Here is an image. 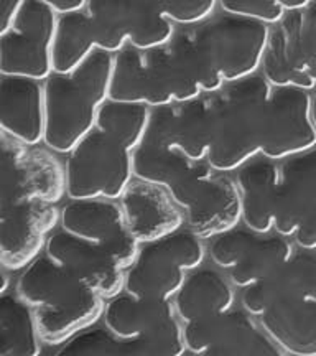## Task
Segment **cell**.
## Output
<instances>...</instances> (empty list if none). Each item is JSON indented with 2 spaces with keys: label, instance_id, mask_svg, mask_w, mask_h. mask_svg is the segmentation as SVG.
<instances>
[{
  "label": "cell",
  "instance_id": "44dd1931",
  "mask_svg": "<svg viewBox=\"0 0 316 356\" xmlns=\"http://www.w3.org/2000/svg\"><path fill=\"white\" fill-rule=\"evenodd\" d=\"M0 129L26 145H40L47 134L43 81L0 76Z\"/></svg>",
  "mask_w": 316,
  "mask_h": 356
},
{
  "label": "cell",
  "instance_id": "e575fe53",
  "mask_svg": "<svg viewBox=\"0 0 316 356\" xmlns=\"http://www.w3.org/2000/svg\"><path fill=\"white\" fill-rule=\"evenodd\" d=\"M274 3H277L278 7H282L285 12L288 10H297V8H303L308 6L311 0H272Z\"/></svg>",
  "mask_w": 316,
  "mask_h": 356
},
{
  "label": "cell",
  "instance_id": "7402d4cb",
  "mask_svg": "<svg viewBox=\"0 0 316 356\" xmlns=\"http://www.w3.org/2000/svg\"><path fill=\"white\" fill-rule=\"evenodd\" d=\"M316 211V147L280 165L278 210L275 233L293 238L311 213Z\"/></svg>",
  "mask_w": 316,
  "mask_h": 356
},
{
  "label": "cell",
  "instance_id": "f546056e",
  "mask_svg": "<svg viewBox=\"0 0 316 356\" xmlns=\"http://www.w3.org/2000/svg\"><path fill=\"white\" fill-rule=\"evenodd\" d=\"M310 252H295L278 274L264 280L272 302L278 297H298L316 302V257Z\"/></svg>",
  "mask_w": 316,
  "mask_h": 356
},
{
  "label": "cell",
  "instance_id": "cb8c5ba5",
  "mask_svg": "<svg viewBox=\"0 0 316 356\" xmlns=\"http://www.w3.org/2000/svg\"><path fill=\"white\" fill-rule=\"evenodd\" d=\"M260 325L283 355L316 356V302L278 297Z\"/></svg>",
  "mask_w": 316,
  "mask_h": 356
},
{
  "label": "cell",
  "instance_id": "7a4b0ae2",
  "mask_svg": "<svg viewBox=\"0 0 316 356\" xmlns=\"http://www.w3.org/2000/svg\"><path fill=\"white\" fill-rule=\"evenodd\" d=\"M175 29L145 0H86L79 10L60 13L53 65L58 73H69L97 50L117 55L127 44L162 47Z\"/></svg>",
  "mask_w": 316,
  "mask_h": 356
},
{
  "label": "cell",
  "instance_id": "277c9868",
  "mask_svg": "<svg viewBox=\"0 0 316 356\" xmlns=\"http://www.w3.org/2000/svg\"><path fill=\"white\" fill-rule=\"evenodd\" d=\"M274 84L262 71L226 83L219 91L204 92L211 121L208 163L233 173L262 154Z\"/></svg>",
  "mask_w": 316,
  "mask_h": 356
},
{
  "label": "cell",
  "instance_id": "5b68a950",
  "mask_svg": "<svg viewBox=\"0 0 316 356\" xmlns=\"http://www.w3.org/2000/svg\"><path fill=\"white\" fill-rule=\"evenodd\" d=\"M115 55L97 50L69 73H53L43 81L47 134L44 145L68 155L96 127L97 115L110 99Z\"/></svg>",
  "mask_w": 316,
  "mask_h": 356
},
{
  "label": "cell",
  "instance_id": "1f68e13d",
  "mask_svg": "<svg viewBox=\"0 0 316 356\" xmlns=\"http://www.w3.org/2000/svg\"><path fill=\"white\" fill-rule=\"evenodd\" d=\"M217 7L231 15L275 25L282 20L285 10L272 0H217Z\"/></svg>",
  "mask_w": 316,
  "mask_h": 356
},
{
  "label": "cell",
  "instance_id": "603a6c76",
  "mask_svg": "<svg viewBox=\"0 0 316 356\" xmlns=\"http://www.w3.org/2000/svg\"><path fill=\"white\" fill-rule=\"evenodd\" d=\"M277 163L262 155L240 167L235 177L242 204V222L246 228L260 234L275 231L280 190Z\"/></svg>",
  "mask_w": 316,
  "mask_h": 356
},
{
  "label": "cell",
  "instance_id": "d6a6232c",
  "mask_svg": "<svg viewBox=\"0 0 316 356\" xmlns=\"http://www.w3.org/2000/svg\"><path fill=\"white\" fill-rule=\"evenodd\" d=\"M25 0H0V33L6 32Z\"/></svg>",
  "mask_w": 316,
  "mask_h": 356
},
{
  "label": "cell",
  "instance_id": "ba28073f",
  "mask_svg": "<svg viewBox=\"0 0 316 356\" xmlns=\"http://www.w3.org/2000/svg\"><path fill=\"white\" fill-rule=\"evenodd\" d=\"M2 188L0 208L43 202L58 204L68 197L66 167L51 149L26 145L7 134H0Z\"/></svg>",
  "mask_w": 316,
  "mask_h": 356
},
{
  "label": "cell",
  "instance_id": "7c38bea8",
  "mask_svg": "<svg viewBox=\"0 0 316 356\" xmlns=\"http://www.w3.org/2000/svg\"><path fill=\"white\" fill-rule=\"evenodd\" d=\"M104 325L124 340L149 341L157 356L188 353L185 325L173 300L139 299L122 292L106 304Z\"/></svg>",
  "mask_w": 316,
  "mask_h": 356
},
{
  "label": "cell",
  "instance_id": "8992f818",
  "mask_svg": "<svg viewBox=\"0 0 316 356\" xmlns=\"http://www.w3.org/2000/svg\"><path fill=\"white\" fill-rule=\"evenodd\" d=\"M69 200H120L135 180L133 150L94 127L66 160Z\"/></svg>",
  "mask_w": 316,
  "mask_h": 356
},
{
  "label": "cell",
  "instance_id": "484cf974",
  "mask_svg": "<svg viewBox=\"0 0 316 356\" xmlns=\"http://www.w3.org/2000/svg\"><path fill=\"white\" fill-rule=\"evenodd\" d=\"M206 162H193L185 154L150 139H144L139 149L133 152L135 178L168 190L197 175Z\"/></svg>",
  "mask_w": 316,
  "mask_h": 356
},
{
  "label": "cell",
  "instance_id": "5bb4252c",
  "mask_svg": "<svg viewBox=\"0 0 316 356\" xmlns=\"http://www.w3.org/2000/svg\"><path fill=\"white\" fill-rule=\"evenodd\" d=\"M61 228L110 252L124 270L131 269L142 244L128 229L117 200H69L61 210Z\"/></svg>",
  "mask_w": 316,
  "mask_h": 356
},
{
  "label": "cell",
  "instance_id": "836d02e7",
  "mask_svg": "<svg viewBox=\"0 0 316 356\" xmlns=\"http://www.w3.org/2000/svg\"><path fill=\"white\" fill-rule=\"evenodd\" d=\"M43 2L51 6L58 13H68L83 8L86 0H43Z\"/></svg>",
  "mask_w": 316,
  "mask_h": 356
},
{
  "label": "cell",
  "instance_id": "30bf717a",
  "mask_svg": "<svg viewBox=\"0 0 316 356\" xmlns=\"http://www.w3.org/2000/svg\"><path fill=\"white\" fill-rule=\"evenodd\" d=\"M58 13L43 0H25L12 25L0 33V74L44 81L55 71Z\"/></svg>",
  "mask_w": 316,
  "mask_h": 356
},
{
  "label": "cell",
  "instance_id": "d6986e66",
  "mask_svg": "<svg viewBox=\"0 0 316 356\" xmlns=\"http://www.w3.org/2000/svg\"><path fill=\"white\" fill-rule=\"evenodd\" d=\"M145 139L178 150L193 162H206L211 150V121L206 95L153 108Z\"/></svg>",
  "mask_w": 316,
  "mask_h": 356
},
{
  "label": "cell",
  "instance_id": "83f0119b",
  "mask_svg": "<svg viewBox=\"0 0 316 356\" xmlns=\"http://www.w3.org/2000/svg\"><path fill=\"white\" fill-rule=\"evenodd\" d=\"M152 108L135 102L108 99L97 115L96 127L102 129L135 152L147 136Z\"/></svg>",
  "mask_w": 316,
  "mask_h": 356
},
{
  "label": "cell",
  "instance_id": "d4e9b609",
  "mask_svg": "<svg viewBox=\"0 0 316 356\" xmlns=\"http://www.w3.org/2000/svg\"><path fill=\"white\" fill-rule=\"evenodd\" d=\"M173 304L181 322L188 325L228 314L234 309L235 296L231 280L199 267L188 275Z\"/></svg>",
  "mask_w": 316,
  "mask_h": 356
},
{
  "label": "cell",
  "instance_id": "d590c367",
  "mask_svg": "<svg viewBox=\"0 0 316 356\" xmlns=\"http://www.w3.org/2000/svg\"><path fill=\"white\" fill-rule=\"evenodd\" d=\"M10 270L3 269L2 267V286H0V296H6L8 293V289H10V275H8Z\"/></svg>",
  "mask_w": 316,
  "mask_h": 356
},
{
  "label": "cell",
  "instance_id": "52a82bcc",
  "mask_svg": "<svg viewBox=\"0 0 316 356\" xmlns=\"http://www.w3.org/2000/svg\"><path fill=\"white\" fill-rule=\"evenodd\" d=\"M206 257L203 239L188 229L142 244L140 254L126 274V292L139 299L173 300L188 275Z\"/></svg>",
  "mask_w": 316,
  "mask_h": 356
},
{
  "label": "cell",
  "instance_id": "ac0fdd59",
  "mask_svg": "<svg viewBox=\"0 0 316 356\" xmlns=\"http://www.w3.org/2000/svg\"><path fill=\"white\" fill-rule=\"evenodd\" d=\"M44 252L102 299L110 300L126 292L127 270L94 243L61 229L50 236Z\"/></svg>",
  "mask_w": 316,
  "mask_h": 356
},
{
  "label": "cell",
  "instance_id": "8fae6325",
  "mask_svg": "<svg viewBox=\"0 0 316 356\" xmlns=\"http://www.w3.org/2000/svg\"><path fill=\"white\" fill-rule=\"evenodd\" d=\"M185 211L186 229L203 241L238 228L242 221L239 186L229 173L217 172L206 162L197 175L170 190Z\"/></svg>",
  "mask_w": 316,
  "mask_h": 356
},
{
  "label": "cell",
  "instance_id": "9c48e42d",
  "mask_svg": "<svg viewBox=\"0 0 316 356\" xmlns=\"http://www.w3.org/2000/svg\"><path fill=\"white\" fill-rule=\"evenodd\" d=\"M260 71L274 86L316 88V0L270 25Z\"/></svg>",
  "mask_w": 316,
  "mask_h": 356
},
{
  "label": "cell",
  "instance_id": "8d00e7d4",
  "mask_svg": "<svg viewBox=\"0 0 316 356\" xmlns=\"http://www.w3.org/2000/svg\"><path fill=\"white\" fill-rule=\"evenodd\" d=\"M310 96H311V119H313V124L316 127V88L311 89Z\"/></svg>",
  "mask_w": 316,
  "mask_h": 356
},
{
  "label": "cell",
  "instance_id": "e0dca14e",
  "mask_svg": "<svg viewBox=\"0 0 316 356\" xmlns=\"http://www.w3.org/2000/svg\"><path fill=\"white\" fill-rule=\"evenodd\" d=\"M313 147H316V127L311 119L310 91L274 86L260 155L283 162L308 152Z\"/></svg>",
  "mask_w": 316,
  "mask_h": 356
},
{
  "label": "cell",
  "instance_id": "3957f363",
  "mask_svg": "<svg viewBox=\"0 0 316 356\" xmlns=\"http://www.w3.org/2000/svg\"><path fill=\"white\" fill-rule=\"evenodd\" d=\"M17 296L35 312L43 343L63 346L104 318L106 299L92 292L47 252L22 270Z\"/></svg>",
  "mask_w": 316,
  "mask_h": 356
},
{
  "label": "cell",
  "instance_id": "2e32d148",
  "mask_svg": "<svg viewBox=\"0 0 316 356\" xmlns=\"http://www.w3.org/2000/svg\"><path fill=\"white\" fill-rule=\"evenodd\" d=\"M0 211V264L22 273L47 251L48 239L61 225V211L43 202L12 204Z\"/></svg>",
  "mask_w": 316,
  "mask_h": 356
},
{
  "label": "cell",
  "instance_id": "ffe728a7",
  "mask_svg": "<svg viewBox=\"0 0 316 356\" xmlns=\"http://www.w3.org/2000/svg\"><path fill=\"white\" fill-rule=\"evenodd\" d=\"M128 229L140 244L155 243L183 229L185 211L170 190L135 178L119 200Z\"/></svg>",
  "mask_w": 316,
  "mask_h": 356
},
{
  "label": "cell",
  "instance_id": "4316f807",
  "mask_svg": "<svg viewBox=\"0 0 316 356\" xmlns=\"http://www.w3.org/2000/svg\"><path fill=\"white\" fill-rule=\"evenodd\" d=\"M35 312L15 293L0 296V356L42 355Z\"/></svg>",
  "mask_w": 316,
  "mask_h": 356
},
{
  "label": "cell",
  "instance_id": "6da1fadb",
  "mask_svg": "<svg viewBox=\"0 0 316 356\" xmlns=\"http://www.w3.org/2000/svg\"><path fill=\"white\" fill-rule=\"evenodd\" d=\"M270 25L217 7L206 20L176 25L162 47L127 44L115 55L110 99L162 108L216 92L260 71Z\"/></svg>",
  "mask_w": 316,
  "mask_h": 356
},
{
  "label": "cell",
  "instance_id": "f1b7e54d",
  "mask_svg": "<svg viewBox=\"0 0 316 356\" xmlns=\"http://www.w3.org/2000/svg\"><path fill=\"white\" fill-rule=\"evenodd\" d=\"M58 356H157L149 341L124 340L104 328H88L61 346Z\"/></svg>",
  "mask_w": 316,
  "mask_h": 356
},
{
  "label": "cell",
  "instance_id": "9a60e30c",
  "mask_svg": "<svg viewBox=\"0 0 316 356\" xmlns=\"http://www.w3.org/2000/svg\"><path fill=\"white\" fill-rule=\"evenodd\" d=\"M246 310H231L204 322L185 325L190 355L197 356H280L278 346Z\"/></svg>",
  "mask_w": 316,
  "mask_h": 356
},
{
  "label": "cell",
  "instance_id": "4dcf8cb0",
  "mask_svg": "<svg viewBox=\"0 0 316 356\" xmlns=\"http://www.w3.org/2000/svg\"><path fill=\"white\" fill-rule=\"evenodd\" d=\"M145 2L176 25L198 24L217 10V0H145Z\"/></svg>",
  "mask_w": 316,
  "mask_h": 356
},
{
  "label": "cell",
  "instance_id": "4fadbf2b",
  "mask_svg": "<svg viewBox=\"0 0 316 356\" xmlns=\"http://www.w3.org/2000/svg\"><path fill=\"white\" fill-rule=\"evenodd\" d=\"M292 238L260 234L252 229L238 228L213 239L209 256L221 269L229 270L234 287L246 289L274 277L295 254Z\"/></svg>",
  "mask_w": 316,
  "mask_h": 356
}]
</instances>
